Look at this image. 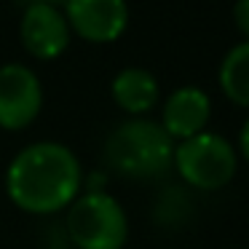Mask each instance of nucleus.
Returning a JSON list of instances; mask_svg holds the SVG:
<instances>
[{
	"mask_svg": "<svg viewBox=\"0 0 249 249\" xmlns=\"http://www.w3.org/2000/svg\"><path fill=\"white\" fill-rule=\"evenodd\" d=\"M83 172L78 156L62 142H33L8 163V198L30 214L67 209L81 196Z\"/></svg>",
	"mask_w": 249,
	"mask_h": 249,
	"instance_id": "nucleus-1",
	"label": "nucleus"
},
{
	"mask_svg": "<svg viewBox=\"0 0 249 249\" xmlns=\"http://www.w3.org/2000/svg\"><path fill=\"white\" fill-rule=\"evenodd\" d=\"M105 158L115 172L134 179H150L169 172L174 140L150 118H129L105 140Z\"/></svg>",
	"mask_w": 249,
	"mask_h": 249,
	"instance_id": "nucleus-2",
	"label": "nucleus"
},
{
	"mask_svg": "<svg viewBox=\"0 0 249 249\" xmlns=\"http://www.w3.org/2000/svg\"><path fill=\"white\" fill-rule=\"evenodd\" d=\"M67 236L78 249H124L129 217L105 190H86L67 206Z\"/></svg>",
	"mask_w": 249,
	"mask_h": 249,
	"instance_id": "nucleus-3",
	"label": "nucleus"
},
{
	"mask_svg": "<svg viewBox=\"0 0 249 249\" xmlns=\"http://www.w3.org/2000/svg\"><path fill=\"white\" fill-rule=\"evenodd\" d=\"M172 166L190 188L220 190L236 177L238 153L222 134L201 131V134L174 145Z\"/></svg>",
	"mask_w": 249,
	"mask_h": 249,
	"instance_id": "nucleus-4",
	"label": "nucleus"
},
{
	"mask_svg": "<svg viewBox=\"0 0 249 249\" xmlns=\"http://www.w3.org/2000/svg\"><path fill=\"white\" fill-rule=\"evenodd\" d=\"M43 107L40 78L27 65L8 62L0 67V129L22 131Z\"/></svg>",
	"mask_w": 249,
	"mask_h": 249,
	"instance_id": "nucleus-5",
	"label": "nucleus"
},
{
	"mask_svg": "<svg viewBox=\"0 0 249 249\" xmlns=\"http://www.w3.org/2000/svg\"><path fill=\"white\" fill-rule=\"evenodd\" d=\"M65 19L70 30L91 43H110L121 38L129 24L126 0H67Z\"/></svg>",
	"mask_w": 249,
	"mask_h": 249,
	"instance_id": "nucleus-6",
	"label": "nucleus"
},
{
	"mask_svg": "<svg viewBox=\"0 0 249 249\" xmlns=\"http://www.w3.org/2000/svg\"><path fill=\"white\" fill-rule=\"evenodd\" d=\"M24 49L38 59H56L70 46V24L65 19V11L46 3H30L24 6L22 22H19Z\"/></svg>",
	"mask_w": 249,
	"mask_h": 249,
	"instance_id": "nucleus-7",
	"label": "nucleus"
},
{
	"mask_svg": "<svg viewBox=\"0 0 249 249\" xmlns=\"http://www.w3.org/2000/svg\"><path fill=\"white\" fill-rule=\"evenodd\" d=\"M212 115V99L198 86H179L163 102L161 126L172 140H190L206 131V121Z\"/></svg>",
	"mask_w": 249,
	"mask_h": 249,
	"instance_id": "nucleus-8",
	"label": "nucleus"
},
{
	"mask_svg": "<svg viewBox=\"0 0 249 249\" xmlns=\"http://www.w3.org/2000/svg\"><path fill=\"white\" fill-rule=\"evenodd\" d=\"M110 91H113L115 105L124 113L142 115L156 107L161 89H158V81L150 70H145V67H124L113 78Z\"/></svg>",
	"mask_w": 249,
	"mask_h": 249,
	"instance_id": "nucleus-9",
	"label": "nucleus"
},
{
	"mask_svg": "<svg viewBox=\"0 0 249 249\" xmlns=\"http://www.w3.org/2000/svg\"><path fill=\"white\" fill-rule=\"evenodd\" d=\"M220 89L231 102L249 107V40L233 46L220 62Z\"/></svg>",
	"mask_w": 249,
	"mask_h": 249,
	"instance_id": "nucleus-10",
	"label": "nucleus"
},
{
	"mask_svg": "<svg viewBox=\"0 0 249 249\" xmlns=\"http://www.w3.org/2000/svg\"><path fill=\"white\" fill-rule=\"evenodd\" d=\"M233 22L241 30V35L249 40V0H236L233 6Z\"/></svg>",
	"mask_w": 249,
	"mask_h": 249,
	"instance_id": "nucleus-11",
	"label": "nucleus"
},
{
	"mask_svg": "<svg viewBox=\"0 0 249 249\" xmlns=\"http://www.w3.org/2000/svg\"><path fill=\"white\" fill-rule=\"evenodd\" d=\"M238 153L249 161V118L244 121L241 131H238Z\"/></svg>",
	"mask_w": 249,
	"mask_h": 249,
	"instance_id": "nucleus-12",
	"label": "nucleus"
},
{
	"mask_svg": "<svg viewBox=\"0 0 249 249\" xmlns=\"http://www.w3.org/2000/svg\"><path fill=\"white\" fill-rule=\"evenodd\" d=\"M24 3H27V6H30V3H46V6H56V8H59V6H65L67 0H24Z\"/></svg>",
	"mask_w": 249,
	"mask_h": 249,
	"instance_id": "nucleus-13",
	"label": "nucleus"
}]
</instances>
